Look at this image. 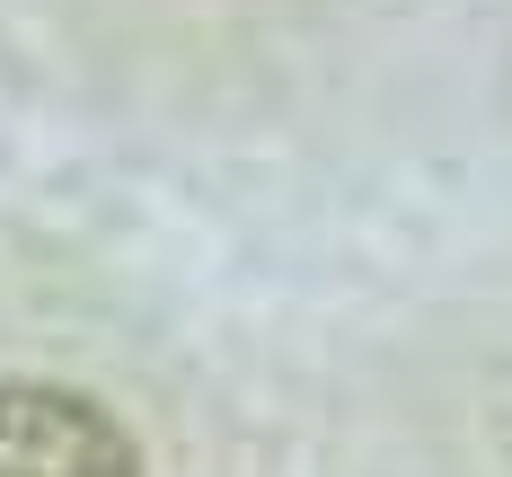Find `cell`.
Segmentation results:
<instances>
[{
  "mask_svg": "<svg viewBox=\"0 0 512 477\" xmlns=\"http://www.w3.org/2000/svg\"><path fill=\"white\" fill-rule=\"evenodd\" d=\"M0 477H142V451L98 398L0 380Z\"/></svg>",
  "mask_w": 512,
  "mask_h": 477,
  "instance_id": "6da1fadb",
  "label": "cell"
}]
</instances>
